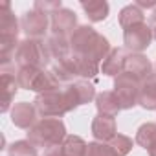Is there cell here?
<instances>
[{
  "instance_id": "cell-15",
  "label": "cell",
  "mask_w": 156,
  "mask_h": 156,
  "mask_svg": "<svg viewBox=\"0 0 156 156\" xmlns=\"http://www.w3.org/2000/svg\"><path fill=\"white\" fill-rule=\"evenodd\" d=\"M96 107L99 110V114H105V116H116L119 110H121V103L116 96V92H103L96 98Z\"/></svg>"
},
{
  "instance_id": "cell-11",
  "label": "cell",
  "mask_w": 156,
  "mask_h": 156,
  "mask_svg": "<svg viewBox=\"0 0 156 156\" xmlns=\"http://www.w3.org/2000/svg\"><path fill=\"white\" fill-rule=\"evenodd\" d=\"M92 134L99 141H110L116 136V121L112 116L98 114L92 121Z\"/></svg>"
},
{
  "instance_id": "cell-7",
  "label": "cell",
  "mask_w": 156,
  "mask_h": 156,
  "mask_svg": "<svg viewBox=\"0 0 156 156\" xmlns=\"http://www.w3.org/2000/svg\"><path fill=\"white\" fill-rule=\"evenodd\" d=\"M140 88H141V81H138L136 77H132L127 72H123L116 77L114 92H116V96L121 103V108H132L134 105H138Z\"/></svg>"
},
{
  "instance_id": "cell-9",
  "label": "cell",
  "mask_w": 156,
  "mask_h": 156,
  "mask_svg": "<svg viewBox=\"0 0 156 156\" xmlns=\"http://www.w3.org/2000/svg\"><path fill=\"white\" fill-rule=\"evenodd\" d=\"M20 26L28 37H41V35H44V31L48 28V17H46V13L33 9V11L24 13Z\"/></svg>"
},
{
  "instance_id": "cell-20",
  "label": "cell",
  "mask_w": 156,
  "mask_h": 156,
  "mask_svg": "<svg viewBox=\"0 0 156 156\" xmlns=\"http://www.w3.org/2000/svg\"><path fill=\"white\" fill-rule=\"evenodd\" d=\"M140 22H143V13H141V9L136 4L127 6V8L121 9V13H119V24H121L123 30H127V28H130L134 24H140Z\"/></svg>"
},
{
  "instance_id": "cell-5",
  "label": "cell",
  "mask_w": 156,
  "mask_h": 156,
  "mask_svg": "<svg viewBox=\"0 0 156 156\" xmlns=\"http://www.w3.org/2000/svg\"><path fill=\"white\" fill-rule=\"evenodd\" d=\"M17 83L22 88L35 90L39 94L48 92L55 87H61V83L55 79V75L50 72H44L41 68H20L17 73Z\"/></svg>"
},
{
  "instance_id": "cell-27",
  "label": "cell",
  "mask_w": 156,
  "mask_h": 156,
  "mask_svg": "<svg viewBox=\"0 0 156 156\" xmlns=\"http://www.w3.org/2000/svg\"><path fill=\"white\" fill-rule=\"evenodd\" d=\"M149 154H151V156H156V145H154L152 149H149Z\"/></svg>"
},
{
  "instance_id": "cell-14",
  "label": "cell",
  "mask_w": 156,
  "mask_h": 156,
  "mask_svg": "<svg viewBox=\"0 0 156 156\" xmlns=\"http://www.w3.org/2000/svg\"><path fill=\"white\" fill-rule=\"evenodd\" d=\"M127 53H125V50H121V48H114V50H110V53L107 55V59L103 61V73H107V75H119V73H123V70H125V61H127Z\"/></svg>"
},
{
  "instance_id": "cell-6",
  "label": "cell",
  "mask_w": 156,
  "mask_h": 156,
  "mask_svg": "<svg viewBox=\"0 0 156 156\" xmlns=\"http://www.w3.org/2000/svg\"><path fill=\"white\" fill-rule=\"evenodd\" d=\"M17 33H19L17 19L9 11V4L2 2V6H0V39H2V62H4V66L8 62V53L9 51L15 53V46H19V44H15Z\"/></svg>"
},
{
  "instance_id": "cell-24",
  "label": "cell",
  "mask_w": 156,
  "mask_h": 156,
  "mask_svg": "<svg viewBox=\"0 0 156 156\" xmlns=\"http://www.w3.org/2000/svg\"><path fill=\"white\" fill-rule=\"evenodd\" d=\"M9 156H37L35 145L30 141H17L9 147Z\"/></svg>"
},
{
  "instance_id": "cell-17",
  "label": "cell",
  "mask_w": 156,
  "mask_h": 156,
  "mask_svg": "<svg viewBox=\"0 0 156 156\" xmlns=\"http://www.w3.org/2000/svg\"><path fill=\"white\" fill-rule=\"evenodd\" d=\"M17 88H19L17 75H11L9 72L4 70V73H2V110H4V112L9 108V103H11V99L15 98Z\"/></svg>"
},
{
  "instance_id": "cell-18",
  "label": "cell",
  "mask_w": 156,
  "mask_h": 156,
  "mask_svg": "<svg viewBox=\"0 0 156 156\" xmlns=\"http://www.w3.org/2000/svg\"><path fill=\"white\" fill-rule=\"evenodd\" d=\"M81 8L85 9L87 17L92 22H99V20L107 19V15H108V4L101 2V0H96V2H83Z\"/></svg>"
},
{
  "instance_id": "cell-22",
  "label": "cell",
  "mask_w": 156,
  "mask_h": 156,
  "mask_svg": "<svg viewBox=\"0 0 156 156\" xmlns=\"http://www.w3.org/2000/svg\"><path fill=\"white\" fill-rule=\"evenodd\" d=\"M110 147L118 152V156H125L132 149V140L127 138V136H123V134H116L110 140Z\"/></svg>"
},
{
  "instance_id": "cell-10",
  "label": "cell",
  "mask_w": 156,
  "mask_h": 156,
  "mask_svg": "<svg viewBox=\"0 0 156 156\" xmlns=\"http://www.w3.org/2000/svg\"><path fill=\"white\" fill-rule=\"evenodd\" d=\"M37 114L39 112L31 103H17L11 110V121L20 129H30L35 125Z\"/></svg>"
},
{
  "instance_id": "cell-13",
  "label": "cell",
  "mask_w": 156,
  "mask_h": 156,
  "mask_svg": "<svg viewBox=\"0 0 156 156\" xmlns=\"http://www.w3.org/2000/svg\"><path fill=\"white\" fill-rule=\"evenodd\" d=\"M75 15L70 9H59L51 15V30L53 35H62L66 37L70 31L73 33V26H75Z\"/></svg>"
},
{
  "instance_id": "cell-4",
  "label": "cell",
  "mask_w": 156,
  "mask_h": 156,
  "mask_svg": "<svg viewBox=\"0 0 156 156\" xmlns=\"http://www.w3.org/2000/svg\"><path fill=\"white\" fill-rule=\"evenodd\" d=\"M15 62L20 68H41L46 66L51 59V53L48 50V44L35 41V39H28L19 42L15 53H13Z\"/></svg>"
},
{
  "instance_id": "cell-21",
  "label": "cell",
  "mask_w": 156,
  "mask_h": 156,
  "mask_svg": "<svg viewBox=\"0 0 156 156\" xmlns=\"http://www.w3.org/2000/svg\"><path fill=\"white\" fill-rule=\"evenodd\" d=\"M136 141L145 147L147 151L152 149L156 145V123H145L138 129V134H136Z\"/></svg>"
},
{
  "instance_id": "cell-1",
  "label": "cell",
  "mask_w": 156,
  "mask_h": 156,
  "mask_svg": "<svg viewBox=\"0 0 156 156\" xmlns=\"http://www.w3.org/2000/svg\"><path fill=\"white\" fill-rule=\"evenodd\" d=\"M96 90L87 81H77L70 87H55L48 92H42L35 99V108L44 118H57L64 112H70L77 105L88 103L94 98Z\"/></svg>"
},
{
  "instance_id": "cell-8",
  "label": "cell",
  "mask_w": 156,
  "mask_h": 156,
  "mask_svg": "<svg viewBox=\"0 0 156 156\" xmlns=\"http://www.w3.org/2000/svg\"><path fill=\"white\" fill-rule=\"evenodd\" d=\"M152 39V30L147 26V22L134 24L125 30V46L132 51H141L151 44Z\"/></svg>"
},
{
  "instance_id": "cell-16",
  "label": "cell",
  "mask_w": 156,
  "mask_h": 156,
  "mask_svg": "<svg viewBox=\"0 0 156 156\" xmlns=\"http://www.w3.org/2000/svg\"><path fill=\"white\" fill-rule=\"evenodd\" d=\"M143 108L154 110L156 108V75H151L149 79H145L141 83L140 88V101H138Z\"/></svg>"
},
{
  "instance_id": "cell-23",
  "label": "cell",
  "mask_w": 156,
  "mask_h": 156,
  "mask_svg": "<svg viewBox=\"0 0 156 156\" xmlns=\"http://www.w3.org/2000/svg\"><path fill=\"white\" fill-rule=\"evenodd\" d=\"M87 156H118V152L110 147V143H99V141H94V143H88V149H87Z\"/></svg>"
},
{
  "instance_id": "cell-26",
  "label": "cell",
  "mask_w": 156,
  "mask_h": 156,
  "mask_svg": "<svg viewBox=\"0 0 156 156\" xmlns=\"http://www.w3.org/2000/svg\"><path fill=\"white\" fill-rule=\"evenodd\" d=\"M149 26H151V30H152V37L156 39V11L152 13V17H151V24H149Z\"/></svg>"
},
{
  "instance_id": "cell-2",
  "label": "cell",
  "mask_w": 156,
  "mask_h": 156,
  "mask_svg": "<svg viewBox=\"0 0 156 156\" xmlns=\"http://www.w3.org/2000/svg\"><path fill=\"white\" fill-rule=\"evenodd\" d=\"M70 48H72L73 55L90 59L98 64L101 59L105 61L107 55L110 53L108 41L90 26H79L77 30H73V33L70 37Z\"/></svg>"
},
{
  "instance_id": "cell-3",
  "label": "cell",
  "mask_w": 156,
  "mask_h": 156,
  "mask_svg": "<svg viewBox=\"0 0 156 156\" xmlns=\"http://www.w3.org/2000/svg\"><path fill=\"white\" fill-rule=\"evenodd\" d=\"M66 138L64 123L59 118H44L37 121L30 132H28V141L35 147H46L51 149L55 145H61Z\"/></svg>"
},
{
  "instance_id": "cell-19",
  "label": "cell",
  "mask_w": 156,
  "mask_h": 156,
  "mask_svg": "<svg viewBox=\"0 0 156 156\" xmlns=\"http://www.w3.org/2000/svg\"><path fill=\"white\" fill-rule=\"evenodd\" d=\"M61 147L70 156H87V149H88L85 140L79 136H66L64 141L61 143Z\"/></svg>"
},
{
  "instance_id": "cell-25",
  "label": "cell",
  "mask_w": 156,
  "mask_h": 156,
  "mask_svg": "<svg viewBox=\"0 0 156 156\" xmlns=\"http://www.w3.org/2000/svg\"><path fill=\"white\" fill-rule=\"evenodd\" d=\"M46 156H70V154H66L61 145H55V147H51V149L46 151Z\"/></svg>"
},
{
  "instance_id": "cell-12",
  "label": "cell",
  "mask_w": 156,
  "mask_h": 156,
  "mask_svg": "<svg viewBox=\"0 0 156 156\" xmlns=\"http://www.w3.org/2000/svg\"><path fill=\"white\" fill-rule=\"evenodd\" d=\"M123 72L130 73L132 77H136V79L141 81V83L152 75V73H151V62L147 61V57H143V55H140V53L127 57V61H125V70H123Z\"/></svg>"
}]
</instances>
